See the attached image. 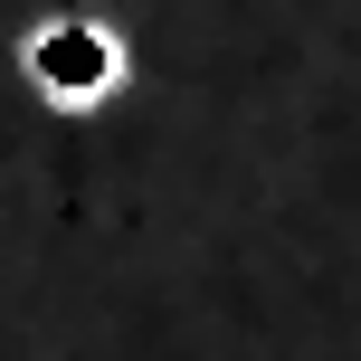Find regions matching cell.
Returning <instances> with one entry per match:
<instances>
[{
	"mask_svg": "<svg viewBox=\"0 0 361 361\" xmlns=\"http://www.w3.org/2000/svg\"><path fill=\"white\" fill-rule=\"evenodd\" d=\"M19 86L48 114H95V105H114L133 86V48L95 10H48V19L19 29Z\"/></svg>",
	"mask_w": 361,
	"mask_h": 361,
	"instance_id": "cell-1",
	"label": "cell"
}]
</instances>
